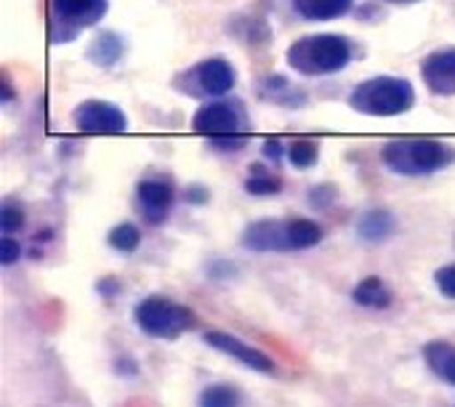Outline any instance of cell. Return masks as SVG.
<instances>
[{
    "label": "cell",
    "mask_w": 455,
    "mask_h": 407,
    "mask_svg": "<svg viewBox=\"0 0 455 407\" xmlns=\"http://www.w3.org/2000/svg\"><path fill=\"white\" fill-rule=\"evenodd\" d=\"M355 56V43L347 35L315 32L291 43L285 61L291 69L307 77H328L349 67Z\"/></svg>",
    "instance_id": "1"
},
{
    "label": "cell",
    "mask_w": 455,
    "mask_h": 407,
    "mask_svg": "<svg viewBox=\"0 0 455 407\" xmlns=\"http://www.w3.org/2000/svg\"><path fill=\"white\" fill-rule=\"evenodd\" d=\"M416 104V88L408 77L379 75L355 85L349 93V107L371 117H397L411 112Z\"/></svg>",
    "instance_id": "2"
},
{
    "label": "cell",
    "mask_w": 455,
    "mask_h": 407,
    "mask_svg": "<svg viewBox=\"0 0 455 407\" xmlns=\"http://www.w3.org/2000/svg\"><path fill=\"white\" fill-rule=\"evenodd\" d=\"M381 163L397 176H432L455 163V147L437 139H397L384 144Z\"/></svg>",
    "instance_id": "3"
},
{
    "label": "cell",
    "mask_w": 455,
    "mask_h": 407,
    "mask_svg": "<svg viewBox=\"0 0 455 407\" xmlns=\"http://www.w3.org/2000/svg\"><path fill=\"white\" fill-rule=\"evenodd\" d=\"M192 131L211 139V141H235V139H248L251 131V117L237 96H224L203 104L192 115Z\"/></svg>",
    "instance_id": "4"
},
{
    "label": "cell",
    "mask_w": 455,
    "mask_h": 407,
    "mask_svg": "<svg viewBox=\"0 0 455 407\" xmlns=\"http://www.w3.org/2000/svg\"><path fill=\"white\" fill-rule=\"evenodd\" d=\"M237 85V69L224 56L203 59L173 77V88L192 99H224Z\"/></svg>",
    "instance_id": "5"
},
{
    "label": "cell",
    "mask_w": 455,
    "mask_h": 407,
    "mask_svg": "<svg viewBox=\"0 0 455 407\" xmlns=\"http://www.w3.org/2000/svg\"><path fill=\"white\" fill-rule=\"evenodd\" d=\"M109 11V0H51L48 37L53 45L77 40L85 29L96 27Z\"/></svg>",
    "instance_id": "6"
},
{
    "label": "cell",
    "mask_w": 455,
    "mask_h": 407,
    "mask_svg": "<svg viewBox=\"0 0 455 407\" xmlns=\"http://www.w3.org/2000/svg\"><path fill=\"white\" fill-rule=\"evenodd\" d=\"M133 317H136V325L147 336L165 339V341L179 339V336H184L187 331L195 328V315L187 307H181V304H176V301H171L165 296H149V299H144L136 307Z\"/></svg>",
    "instance_id": "7"
},
{
    "label": "cell",
    "mask_w": 455,
    "mask_h": 407,
    "mask_svg": "<svg viewBox=\"0 0 455 407\" xmlns=\"http://www.w3.org/2000/svg\"><path fill=\"white\" fill-rule=\"evenodd\" d=\"M75 128L80 133H91V136H120L128 131V117L125 112L104 99H85L75 107L72 112Z\"/></svg>",
    "instance_id": "8"
},
{
    "label": "cell",
    "mask_w": 455,
    "mask_h": 407,
    "mask_svg": "<svg viewBox=\"0 0 455 407\" xmlns=\"http://www.w3.org/2000/svg\"><path fill=\"white\" fill-rule=\"evenodd\" d=\"M243 245L256 253H283L293 251L291 245V221L288 219H261L245 227Z\"/></svg>",
    "instance_id": "9"
},
{
    "label": "cell",
    "mask_w": 455,
    "mask_h": 407,
    "mask_svg": "<svg viewBox=\"0 0 455 407\" xmlns=\"http://www.w3.org/2000/svg\"><path fill=\"white\" fill-rule=\"evenodd\" d=\"M205 344L213 347L216 352H221V355H227V357H232V360H237V363H243L245 368H251V371H256V373L272 376V373L277 371V365H275L272 357H267L261 349L245 344L243 339H237V336H232V333L208 331V333H205Z\"/></svg>",
    "instance_id": "10"
},
{
    "label": "cell",
    "mask_w": 455,
    "mask_h": 407,
    "mask_svg": "<svg viewBox=\"0 0 455 407\" xmlns=\"http://www.w3.org/2000/svg\"><path fill=\"white\" fill-rule=\"evenodd\" d=\"M136 205L149 224H163L173 208V184L160 176H149L136 187Z\"/></svg>",
    "instance_id": "11"
},
{
    "label": "cell",
    "mask_w": 455,
    "mask_h": 407,
    "mask_svg": "<svg viewBox=\"0 0 455 407\" xmlns=\"http://www.w3.org/2000/svg\"><path fill=\"white\" fill-rule=\"evenodd\" d=\"M421 77L432 96H455V45L432 51L421 61Z\"/></svg>",
    "instance_id": "12"
},
{
    "label": "cell",
    "mask_w": 455,
    "mask_h": 407,
    "mask_svg": "<svg viewBox=\"0 0 455 407\" xmlns=\"http://www.w3.org/2000/svg\"><path fill=\"white\" fill-rule=\"evenodd\" d=\"M125 48H128V45H125V40H123L117 32L101 29V32L91 40V45H88V51H85V59H88L91 64L101 67V69H112V67L123 59Z\"/></svg>",
    "instance_id": "13"
},
{
    "label": "cell",
    "mask_w": 455,
    "mask_h": 407,
    "mask_svg": "<svg viewBox=\"0 0 455 407\" xmlns=\"http://www.w3.org/2000/svg\"><path fill=\"white\" fill-rule=\"evenodd\" d=\"M261 96L267 101L277 104V107H291V109L304 107L309 101L307 91L301 85L291 83L285 75H269V77H264L261 80Z\"/></svg>",
    "instance_id": "14"
},
{
    "label": "cell",
    "mask_w": 455,
    "mask_h": 407,
    "mask_svg": "<svg viewBox=\"0 0 455 407\" xmlns=\"http://www.w3.org/2000/svg\"><path fill=\"white\" fill-rule=\"evenodd\" d=\"M424 360H427V368L445 384L455 387V344L453 341H445V339H437V341H429L424 347Z\"/></svg>",
    "instance_id": "15"
},
{
    "label": "cell",
    "mask_w": 455,
    "mask_h": 407,
    "mask_svg": "<svg viewBox=\"0 0 455 407\" xmlns=\"http://www.w3.org/2000/svg\"><path fill=\"white\" fill-rule=\"evenodd\" d=\"M293 11L307 21H333L355 8V0H291Z\"/></svg>",
    "instance_id": "16"
},
{
    "label": "cell",
    "mask_w": 455,
    "mask_h": 407,
    "mask_svg": "<svg viewBox=\"0 0 455 407\" xmlns=\"http://www.w3.org/2000/svg\"><path fill=\"white\" fill-rule=\"evenodd\" d=\"M395 229H397V219H395V213H389L384 208L368 211L357 224L360 237L368 240V243H384V240H389L395 235Z\"/></svg>",
    "instance_id": "17"
},
{
    "label": "cell",
    "mask_w": 455,
    "mask_h": 407,
    "mask_svg": "<svg viewBox=\"0 0 455 407\" xmlns=\"http://www.w3.org/2000/svg\"><path fill=\"white\" fill-rule=\"evenodd\" d=\"M352 299H355V304H360L365 309H389L395 296L381 277H365L352 291Z\"/></svg>",
    "instance_id": "18"
},
{
    "label": "cell",
    "mask_w": 455,
    "mask_h": 407,
    "mask_svg": "<svg viewBox=\"0 0 455 407\" xmlns=\"http://www.w3.org/2000/svg\"><path fill=\"white\" fill-rule=\"evenodd\" d=\"M283 189V179L272 171H267L264 165H251V173L245 179V192L253 197H269L277 195Z\"/></svg>",
    "instance_id": "19"
},
{
    "label": "cell",
    "mask_w": 455,
    "mask_h": 407,
    "mask_svg": "<svg viewBox=\"0 0 455 407\" xmlns=\"http://www.w3.org/2000/svg\"><path fill=\"white\" fill-rule=\"evenodd\" d=\"M240 392L229 384H213L203 389L197 407H240Z\"/></svg>",
    "instance_id": "20"
},
{
    "label": "cell",
    "mask_w": 455,
    "mask_h": 407,
    "mask_svg": "<svg viewBox=\"0 0 455 407\" xmlns=\"http://www.w3.org/2000/svg\"><path fill=\"white\" fill-rule=\"evenodd\" d=\"M288 160H291V165L299 168V171H307V168L317 165V160H320V147H317V141H312V139H299V141H293L291 149H288Z\"/></svg>",
    "instance_id": "21"
},
{
    "label": "cell",
    "mask_w": 455,
    "mask_h": 407,
    "mask_svg": "<svg viewBox=\"0 0 455 407\" xmlns=\"http://www.w3.org/2000/svg\"><path fill=\"white\" fill-rule=\"evenodd\" d=\"M107 240H109V245H112L115 251H120V253H133V251L139 248V243H141V232H139L136 224L123 221V224H117V227L109 232Z\"/></svg>",
    "instance_id": "22"
},
{
    "label": "cell",
    "mask_w": 455,
    "mask_h": 407,
    "mask_svg": "<svg viewBox=\"0 0 455 407\" xmlns=\"http://www.w3.org/2000/svg\"><path fill=\"white\" fill-rule=\"evenodd\" d=\"M21 227H24V211L16 203L5 200L3 208H0V229H3V235H13Z\"/></svg>",
    "instance_id": "23"
},
{
    "label": "cell",
    "mask_w": 455,
    "mask_h": 407,
    "mask_svg": "<svg viewBox=\"0 0 455 407\" xmlns=\"http://www.w3.org/2000/svg\"><path fill=\"white\" fill-rule=\"evenodd\" d=\"M435 285H437V291H440L445 299H455V264L440 267V269L435 272Z\"/></svg>",
    "instance_id": "24"
},
{
    "label": "cell",
    "mask_w": 455,
    "mask_h": 407,
    "mask_svg": "<svg viewBox=\"0 0 455 407\" xmlns=\"http://www.w3.org/2000/svg\"><path fill=\"white\" fill-rule=\"evenodd\" d=\"M19 256H21V245H19L11 235H5V237L0 240V261H3L5 267H11Z\"/></svg>",
    "instance_id": "25"
},
{
    "label": "cell",
    "mask_w": 455,
    "mask_h": 407,
    "mask_svg": "<svg viewBox=\"0 0 455 407\" xmlns=\"http://www.w3.org/2000/svg\"><path fill=\"white\" fill-rule=\"evenodd\" d=\"M261 152L267 155V160H280L283 157V141L280 139H269V141H264Z\"/></svg>",
    "instance_id": "26"
},
{
    "label": "cell",
    "mask_w": 455,
    "mask_h": 407,
    "mask_svg": "<svg viewBox=\"0 0 455 407\" xmlns=\"http://www.w3.org/2000/svg\"><path fill=\"white\" fill-rule=\"evenodd\" d=\"M381 3H389V5H413V3H421V0H381Z\"/></svg>",
    "instance_id": "27"
}]
</instances>
